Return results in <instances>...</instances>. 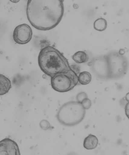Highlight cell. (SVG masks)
Instances as JSON below:
<instances>
[{"label":"cell","mask_w":129,"mask_h":155,"mask_svg":"<svg viewBox=\"0 0 129 155\" xmlns=\"http://www.w3.org/2000/svg\"><path fill=\"white\" fill-rule=\"evenodd\" d=\"M125 51L123 49H121L120 50V51L118 52V53L119 54L121 55H123L125 54Z\"/></svg>","instance_id":"ac0fdd59"},{"label":"cell","mask_w":129,"mask_h":155,"mask_svg":"<svg viewBox=\"0 0 129 155\" xmlns=\"http://www.w3.org/2000/svg\"><path fill=\"white\" fill-rule=\"evenodd\" d=\"M40 126L41 128L44 130L50 129L52 128V126L49 122L47 120L44 119L42 120L40 123Z\"/></svg>","instance_id":"5bb4252c"},{"label":"cell","mask_w":129,"mask_h":155,"mask_svg":"<svg viewBox=\"0 0 129 155\" xmlns=\"http://www.w3.org/2000/svg\"><path fill=\"white\" fill-rule=\"evenodd\" d=\"M98 143L97 137L94 135L90 134L84 139L83 147L87 150H93L96 148Z\"/></svg>","instance_id":"30bf717a"},{"label":"cell","mask_w":129,"mask_h":155,"mask_svg":"<svg viewBox=\"0 0 129 155\" xmlns=\"http://www.w3.org/2000/svg\"><path fill=\"white\" fill-rule=\"evenodd\" d=\"M38 63L42 71L50 77L72 69L68 60L63 54L50 46L41 49L38 57Z\"/></svg>","instance_id":"7a4b0ae2"},{"label":"cell","mask_w":129,"mask_h":155,"mask_svg":"<svg viewBox=\"0 0 129 155\" xmlns=\"http://www.w3.org/2000/svg\"><path fill=\"white\" fill-rule=\"evenodd\" d=\"M33 36V31L29 25H20L15 28L13 34L14 41L20 45L27 44L31 41Z\"/></svg>","instance_id":"52a82bcc"},{"label":"cell","mask_w":129,"mask_h":155,"mask_svg":"<svg viewBox=\"0 0 129 155\" xmlns=\"http://www.w3.org/2000/svg\"><path fill=\"white\" fill-rule=\"evenodd\" d=\"M11 87V82L8 78L0 74V95L8 93Z\"/></svg>","instance_id":"9c48e42d"},{"label":"cell","mask_w":129,"mask_h":155,"mask_svg":"<svg viewBox=\"0 0 129 155\" xmlns=\"http://www.w3.org/2000/svg\"><path fill=\"white\" fill-rule=\"evenodd\" d=\"M108 61L109 79H118L127 73L128 63L127 58L116 51H111L105 55Z\"/></svg>","instance_id":"277c9868"},{"label":"cell","mask_w":129,"mask_h":155,"mask_svg":"<svg viewBox=\"0 0 129 155\" xmlns=\"http://www.w3.org/2000/svg\"><path fill=\"white\" fill-rule=\"evenodd\" d=\"M72 59L76 63L81 64L85 63L88 61V55L83 51H78L72 56Z\"/></svg>","instance_id":"8fae6325"},{"label":"cell","mask_w":129,"mask_h":155,"mask_svg":"<svg viewBox=\"0 0 129 155\" xmlns=\"http://www.w3.org/2000/svg\"><path fill=\"white\" fill-rule=\"evenodd\" d=\"M125 114L126 116L129 118V102L126 103L125 107Z\"/></svg>","instance_id":"e0dca14e"},{"label":"cell","mask_w":129,"mask_h":155,"mask_svg":"<svg viewBox=\"0 0 129 155\" xmlns=\"http://www.w3.org/2000/svg\"><path fill=\"white\" fill-rule=\"evenodd\" d=\"M86 114V110L77 101H70L64 104L60 107L56 117L61 124L73 127L81 123Z\"/></svg>","instance_id":"3957f363"},{"label":"cell","mask_w":129,"mask_h":155,"mask_svg":"<svg viewBox=\"0 0 129 155\" xmlns=\"http://www.w3.org/2000/svg\"><path fill=\"white\" fill-rule=\"evenodd\" d=\"M87 98H88L87 94L84 92H79L76 96V101L80 103H81L83 100Z\"/></svg>","instance_id":"2e32d148"},{"label":"cell","mask_w":129,"mask_h":155,"mask_svg":"<svg viewBox=\"0 0 129 155\" xmlns=\"http://www.w3.org/2000/svg\"><path fill=\"white\" fill-rule=\"evenodd\" d=\"M18 144L9 138L0 141V155H20Z\"/></svg>","instance_id":"ba28073f"},{"label":"cell","mask_w":129,"mask_h":155,"mask_svg":"<svg viewBox=\"0 0 129 155\" xmlns=\"http://www.w3.org/2000/svg\"><path fill=\"white\" fill-rule=\"evenodd\" d=\"M78 83V76L73 69L68 72L56 74L51 77L52 88L60 92L70 91Z\"/></svg>","instance_id":"5b68a950"},{"label":"cell","mask_w":129,"mask_h":155,"mask_svg":"<svg viewBox=\"0 0 129 155\" xmlns=\"http://www.w3.org/2000/svg\"><path fill=\"white\" fill-rule=\"evenodd\" d=\"M81 104L85 110L90 109L92 106L91 101L88 97L83 100Z\"/></svg>","instance_id":"9a60e30c"},{"label":"cell","mask_w":129,"mask_h":155,"mask_svg":"<svg viewBox=\"0 0 129 155\" xmlns=\"http://www.w3.org/2000/svg\"><path fill=\"white\" fill-rule=\"evenodd\" d=\"M64 12L63 1L30 0L27 2V18L32 26L40 31L55 28L63 18Z\"/></svg>","instance_id":"6da1fadb"},{"label":"cell","mask_w":129,"mask_h":155,"mask_svg":"<svg viewBox=\"0 0 129 155\" xmlns=\"http://www.w3.org/2000/svg\"><path fill=\"white\" fill-rule=\"evenodd\" d=\"M90 63L92 71L96 77L101 80L109 79L108 64L105 55L95 57Z\"/></svg>","instance_id":"8992f818"},{"label":"cell","mask_w":129,"mask_h":155,"mask_svg":"<svg viewBox=\"0 0 129 155\" xmlns=\"http://www.w3.org/2000/svg\"><path fill=\"white\" fill-rule=\"evenodd\" d=\"M107 22L106 20L103 18L97 19L94 21V27L96 31H102L106 29L107 27Z\"/></svg>","instance_id":"4fadbf2b"},{"label":"cell","mask_w":129,"mask_h":155,"mask_svg":"<svg viewBox=\"0 0 129 155\" xmlns=\"http://www.w3.org/2000/svg\"><path fill=\"white\" fill-rule=\"evenodd\" d=\"M91 79V75L90 72L88 71L81 72L78 76L79 83L83 85H85L90 83Z\"/></svg>","instance_id":"7c38bea8"}]
</instances>
